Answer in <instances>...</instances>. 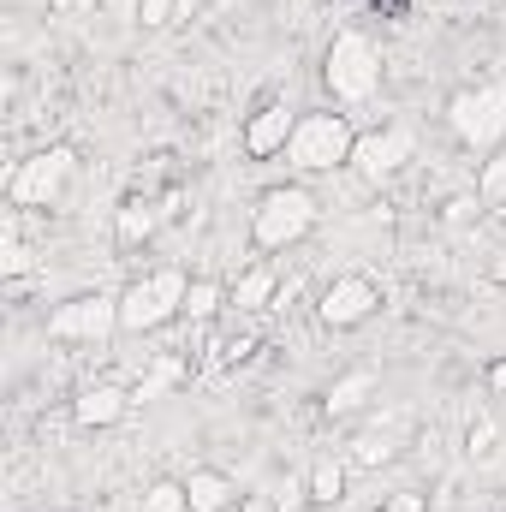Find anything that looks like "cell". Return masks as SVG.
<instances>
[{"label": "cell", "mask_w": 506, "mask_h": 512, "mask_svg": "<svg viewBox=\"0 0 506 512\" xmlns=\"http://www.w3.org/2000/svg\"><path fill=\"white\" fill-rule=\"evenodd\" d=\"M316 215H322V203L304 185H274L251 209V245L256 251H292L298 239H310Z\"/></svg>", "instance_id": "6da1fadb"}, {"label": "cell", "mask_w": 506, "mask_h": 512, "mask_svg": "<svg viewBox=\"0 0 506 512\" xmlns=\"http://www.w3.org/2000/svg\"><path fill=\"white\" fill-rule=\"evenodd\" d=\"M447 126L471 155H501L506 143V84H477L447 96Z\"/></svg>", "instance_id": "7a4b0ae2"}, {"label": "cell", "mask_w": 506, "mask_h": 512, "mask_svg": "<svg viewBox=\"0 0 506 512\" xmlns=\"http://www.w3.org/2000/svg\"><path fill=\"white\" fill-rule=\"evenodd\" d=\"M322 84L334 90V102H370L381 90V48L364 30H340L322 54Z\"/></svg>", "instance_id": "3957f363"}, {"label": "cell", "mask_w": 506, "mask_h": 512, "mask_svg": "<svg viewBox=\"0 0 506 512\" xmlns=\"http://www.w3.org/2000/svg\"><path fill=\"white\" fill-rule=\"evenodd\" d=\"M185 286L191 280L179 268H155V274L131 280L120 292V334H155V328L179 322L185 316Z\"/></svg>", "instance_id": "277c9868"}, {"label": "cell", "mask_w": 506, "mask_h": 512, "mask_svg": "<svg viewBox=\"0 0 506 512\" xmlns=\"http://www.w3.org/2000/svg\"><path fill=\"white\" fill-rule=\"evenodd\" d=\"M352 143H358V131L346 126V114H298L286 161L298 173H334V167H352Z\"/></svg>", "instance_id": "5b68a950"}, {"label": "cell", "mask_w": 506, "mask_h": 512, "mask_svg": "<svg viewBox=\"0 0 506 512\" xmlns=\"http://www.w3.org/2000/svg\"><path fill=\"white\" fill-rule=\"evenodd\" d=\"M72 173H78V149L72 143H48L30 161H18L6 197H12V209H48V203H60V191L72 185Z\"/></svg>", "instance_id": "8992f818"}, {"label": "cell", "mask_w": 506, "mask_h": 512, "mask_svg": "<svg viewBox=\"0 0 506 512\" xmlns=\"http://www.w3.org/2000/svg\"><path fill=\"white\" fill-rule=\"evenodd\" d=\"M114 328H120V292H84V298H66L48 316V334L54 340H84V346L108 340Z\"/></svg>", "instance_id": "52a82bcc"}, {"label": "cell", "mask_w": 506, "mask_h": 512, "mask_svg": "<svg viewBox=\"0 0 506 512\" xmlns=\"http://www.w3.org/2000/svg\"><path fill=\"white\" fill-rule=\"evenodd\" d=\"M381 310V286L370 274H334L328 286H322V298H316V316H322V328H364L370 316Z\"/></svg>", "instance_id": "ba28073f"}, {"label": "cell", "mask_w": 506, "mask_h": 512, "mask_svg": "<svg viewBox=\"0 0 506 512\" xmlns=\"http://www.w3.org/2000/svg\"><path fill=\"white\" fill-rule=\"evenodd\" d=\"M411 131L405 126H381V131H364L358 143H352V173L358 179H370V185H387L405 161H411Z\"/></svg>", "instance_id": "9c48e42d"}, {"label": "cell", "mask_w": 506, "mask_h": 512, "mask_svg": "<svg viewBox=\"0 0 506 512\" xmlns=\"http://www.w3.org/2000/svg\"><path fill=\"white\" fill-rule=\"evenodd\" d=\"M292 131H298V114H292L286 102L256 108L251 120H245V155H251V161H274V155H286Z\"/></svg>", "instance_id": "30bf717a"}, {"label": "cell", "mask_w": 506, "mask_h": 512, "mask_svg": "<svg viewBox=\"0 0 506 512\" xmlns=\"http://www.w3.org/2000/svg\"><path fill=\"white\" fill-rule=\"evenodd\" d=\"M126 411H131V393L120 382H96L72 399V423H78V429H114Z\"/></svg>", "instance_id": "8fae6325"}, {"label": "cell", "mask_w": 506, "mask_h": 512, "mask_svg": "<svg viewBox=\"0 0 506 512\" xmlns=\"http://www.w3.org/2000/svg\"><path fill=\"white\" fill-rule=\"evenodd\" d=\"M179 483H185V495H191V512H233L245 501L239 483H233L227 471H215V465H197V471H185Z\"/></svg>", "instance_id": "7c38bea8"}, {"label": "cell", "mask_w": 506, "mask_h": 512, "mask_svg": "<svg viewBox=\"0 0 506 512\" xmlns=\"http://www.w3.org/2000/svg\"><path fill=\"white\" fill-rule=\"evenodd\" d=\"M274 286H280L274 268H268V262H251V268L227 286V304H233V310H268V304H274Z\"/></svg>", "instance_id": "4fadbf2b"}, {"label": "cell", "mask_w": 506, "mask_h": 512, "mask_svg": "<svg viewBox=\"0 0 506 512\" xmlns=\"http://www.w3.org/2000/svg\"><path fill=\"white\" fill-rule=\"evenodd\" d=\"M304 495H310V507H334V501H346V459H316L310 477H304Z\"/></svg>", "instance_id": "5bb4252c"}, {"label": "cell", "mask_w": 506, "mask_h": 512, "mask_svg": "<svg viewBox=\"0 0 506 512\" xmlns=\"http://www.w3.org/2000/svg\"><path fill=\"white\" fill-rule=\"evenodd\" d=\"M370 393H376V370H346L340 382L328 387V399H322V405H328V417H346V411H358Z\"/></svg>", "instance_id": "9a60e30c"}, {"label": "cell", "mask_w": 506, "mask_h": 512, "mask_svg": "<svg viewBox=\"0 0 506 512\" xmlns=\"http://www.w3.org/2000/svg\"><path fill=\"white\" fill-rule=\"evenodd\" d=\"M221 304H227V286H221V280L197 274V280L185 286V316H191V322H215V316H221Z\"/></svg>", "instance_id": "2e32d148"}, {"label": "cell", "mask_w": 506, "mask_h": 512, "mask_svg": "<svg viewBox=\"0 0 506 512\" xmlns=\"http://www.w3.org/2000/svg\"><path fill=\"white\" fill-rule=\"evenodd\" d=\"M465 453H471V465H495V453H501V423H495V417H477V423L465 429Z\"/></svg>", "instance_id": "e0dca14e"}, {"label": "cell", "mask_w": 506, "mask_h": 512, "mask_svg": "<svg viewBox=\"0 0 506 512\" xmlns=\"http://www.w3.org/2000/svg\"><path fill=\"white\" fill-rule=\"evenodd\" d=\"M114 227H120V245H143V239L155 233V209H149V203H126V209L114 215Z\"/></svg>", "instance_id": "ac0fdd59"}, {"label": "cell", "mask_w": 506, "mask_h": 512, "mask_svg": "<svg viewBox=\"0 0 506 512\" xmlns=\"http://www.w3.org/2000/svg\"><path fill=\"white\" fill-rule=\"evenodd\" d=\"M143 512H191V495H185V483H173V477L149 483V489H143Z\"/></svg>", "instance_id": "d6986e66"}, {"label": "cell", "mask_w": 506, "mask_h": 512, "mask_svg": "<svg viewBox=\"0 0 506 512\" xmlns=\"http://www.w3.org/2000/svg\"><path fill=\"white\" fill-rule=\"evenodd\" d=\"M387 459H393V441H387V435H358L352 453H346V465H358V471H376Z\"/></svg>", "instance_id": "ffe728a7"}, {"label": "cell", "mask_w": 506, "mask_h": 512, "mask_svg": "<svg viewBox=\"0 0 506 512\" xmlns=\"http://www.w3.org/2000/svg\"><path fill=\"white\" fill-rule=\"evenodd\" d=\"M501 197H506V155H489V161H483V173H477V203H483V209H495Z\"/></svg>", "instance_id": "44dd1931"}, {"label": "cell", "mask_w": 506, "mask_h": 512, "mask_svg": "<svg viewBox=\"0 0 506 512\" xmlns=\"http://www.w3.org/2000/svg\"><path fill=\"white\" fill-rule=\"evenodd\" d=\"M30 268H36V256H30V245H18V233L6 227V245H0V274H6V280H24Z\"/></svg>", "instance_id": "7402d4cb"}, {"label": "cell", "mask_w": 506, "mask_h": 512, "mask_svg": "<svg viewBox=\"0 0 506 512\" xmlns=\"http://www.w3.org/2000/svg\"><path fill=\"white\" fill-rule=\"evenodd\" d=\"M173 12H179V0H137V24H143V30L173 24Z\"/></svg>", "instance_id": "603a6c76"}, {"label": "cell", "mask_w": 506, "mask_h": 512, "mask_svg": "<svg viewBox=\"0 0 506 512\" xmlns=\"http://www.w3.org/2000/svg\"><path fill=\"white\" fill-rule=\"evenodd\" d=\"M381 512H429V495L423 489H393V495H381Z\"/></svg>", "instance_id": "cb8c5ba5"}, {"label": "cell", "mask_w": 506, "mask_h": 512, "mask_svg": "<svg viewBox=\"0 0 506 512\" xmlns=\"http://www.w3.org/2000/svg\"><path fill=\"white\" fill-rule=\"evenodd\" d=\"M471 215H483V203H477V191H471V197H453V203H447V227H465Z\"/></svg>", "instance_id": "d4e9b609"}, {"label": "cell", "mask_w": 506, "mask_h": 512, "mask_svg": "<svg viewBox=\"0 0 506 512\" xmlns=\"http://www.w3.org/2000/svg\"><path fill=\"white\" fill-rule=\"evenodd\" d=\"M239 512H286V507H280V495H245Z\"/></svg>", "instance_id": "484cf974"}, {"label": "cell", "mask_w": 506, "mask_h": 512, "mask_svg": "<svg viewBox=\"0 0 506 512\" xmlns=\"http://www.w3.org/2000/svg\"><path fill=\"white\" fill-rule=\"evenodd\" d=\"M489 280H495V286H506V251L495 256V262H489Z\"/></svg>", "instance_id": "4316f807"}, {"label": "cell", "mask_w": 506, "mask_h": 512, "mask_svg": "<svg viewBox=\"0 0 506 512\" xmlns=\"http://www.w3.org/2000/svg\"><path fill=\"white\" fill-rule=\"evenodd\" d=\"M489 387H495V393H506V358L495 364V370H489Z\"/></svg>", "instance_id": "83f0119b"}]
</instances>
